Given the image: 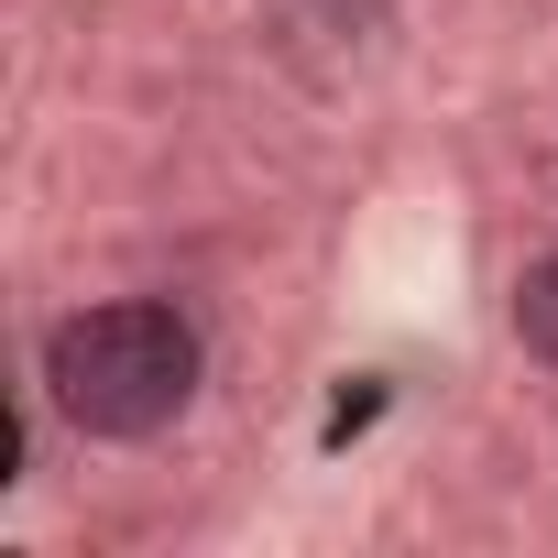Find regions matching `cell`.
I'll use <instances>...</instances> for the list:
<instances>
[{
    "label": "cell",
    "instance_id": "cell-1",
    "mask_svg": "<svg viewBox=\"0 0 558 558\" xmlns=\"http://www.w3.org/2000/svg\"><path fill=\"white\" fill-rule=\"evenodd\" d=\"M45 395L77 438H154L186 416L197 395V329L165 307V296H110V307H77L56 340H45Z\"/></svg>",
    "mask_w": 558,
    "mask_h": 558
},
{
    "label": "cell",
    "instance_id": "cell-2",
    "mask_svg": "<svg viewBox=\"0 0 558 558\" xmlns=\"http://www.w3.org/2000/svg\"><path fill=\"white\" fill-rule=\"evenodd\" d=\"M514 340L558 373V252H547V263H525V286H514Z\"/></svg>",
    "mask_w": 558,
    "mask_h": 558
}]
</instances>
